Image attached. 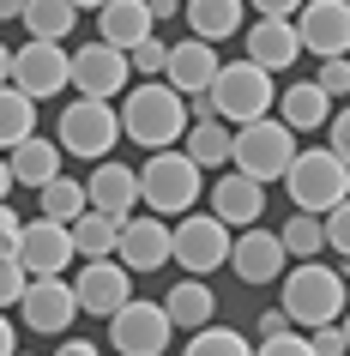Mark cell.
Listing matches in <instances>:
<instances>
[{"label": "cell", "instance_id": "4316f807", "mask_svg": "<svg viewBox=\"0 0 350 356\" xmlns=\"http://www.w3.org/2000/svg\"><path fill=\"white\" fill-rule=\"evenodd\" d=\"M182 151L200 169H223V163H230V121H218V115H193V121L182 127Z\"/></svg>", "mask_w": 350, "mask_h": 356}, {"label": "cell", "instance_id": "c3c4849f", "mask_svg": "<svg viewBox=\"0 0 350 356\" xmlns=\"http://www.w3.org/2000/svg\"><path fill=\"white\" fill-rule=\"evenodd\" d=\"M24 13V0H0V19H19Z\"/></svg>", "mask_w": 350, "mask_h": 356}, {"label": "cell", "instance_id": "6da1fadb", "mask_svg": "<svg viewBox=\"0 0 350 356\" xmlns=\"http://www.w3.org/2000/svg\"><path fill=\"white\" fill-rule=\"evenodd\" d=\"M115 121H121V139H133V145H145V151H164L187 127V97L175 85H164V79H145V85H133L121 97Z\"/></svg>", "mask_w": 350, "mask_h": 356}, {"label": "cell", "instance_id": "ac0fdd59", "mask_svg": "<svg viewBox=\"0 0 350 356\" xmlns=\"http://www.w3.org/2000/svg\"><path fill=\"white\" fill-rule=\"evenodd\" d=\"M223 60H218V42H205V37H182V42H169V55H164V85H175L182 97L205 91L212 85V73H218Z\"/></svg>", "mask_w": 350, "mask_h": 356}, {"label": "cell", "instance_id": "7bdbcfd3", "mask_svg": "<svg viewBox=\"0 0 350 356\" xmlns=\"http://www.w3.org/2000/svg\"><path fill=\"white\" fill-rule=\"evenodd\" d=\"M296 6H302V0H254V13H260V19H290Z\"/></svg>", "mask_w": 350, "mask_h": 356}, {"label": "cell", "instance_id": "603a6c76", "mask_svg": "<svg viewBox=\"0 0 350 356\" xmlns=\"http://www.w3.org/2000/svg\"><path fill=\"white\" fill-rule=\"evenodd\" d=\"M6 169H13V188H42L49 175H61V145H55V139H37V133H24L19 145L6 151Z\"/></svg>", "mask_w": 350, "mask_h": 356}, {"label": "cell", "instance_id": "8fae6325", "mask_svg": "<svg viewBox=\"0 0 350 356\" xmlns=\"http://www.w3.org/2000/svg\"><path fill=\"white\" fill-rule=\"evenodd\" d=\"M127 49H115V42H85V49H73L67 55V85H73L79 97H103V103H115V91L127 85Z\"/></svg>", "mask_w": 350, "mask_h": 356}, {"label": "cell", "instance_id": "d590c367", "mask_svg": "<svg viewBox=\"0 0 350 356\" xmlns=\"http://www.w3.org/2000/svg\"><path fill=\"white\" fill-rule=\"evenodd\" d=\"M308 344H314V356H344L350 350V326L320 320V326H308Z\"/></svg>", "mask_w": 350, "mask_h": 356}, {"label": "cell", "instance_id": "9c48e42d", "mask_svg": "<svg viewBox=\"0 0 350 356\" xmlns=\"http://www.w3.org/2000/svg\"><path fill=\"white\" fill-rule=\"evenodd\" d=\"M109 338H115V356H164V344L175 338V326H169L164 302L127 296V302L109 314Z\"/></svg>", "mask_w": 350, "mask_h": 356}, {"label": "cell", "instance_id": "7dc6e473", "mask_svg": "<svg viewBox=\"0 0 350 356\" xmlns=\"http://www.w3.org/2000/svg\"><path fill=\"white\" fill-rule=\"evenodd\" d=\"M13 193V169H6V151H0V200Z\"/></svg>", "mask_w": 350, "mask_h": 356}, {"label": "cell", "instance_id": "30bf717a", "mask_svg": "<svg viewBox=\"0 0 350 356\" xmlns=\"http://www.w3.org/2000/svg\"><path fill=\"white\" fill-rule=\"evenodd\" d=\"M6 85H19L31 103L61 97V91H67V42L31 37L24 49H13V73H6Z\"/></svg>", "mask_w": 350, "mask_h": 356}, {"label": "cell", "instance_id": "74e56055", "mask_svg": "<svg viewBox=\"0 0 350 356\" xmlns=\"http://www.w3.org/2000/svg\"><path fill=\"white\" fill-rule=\"evenodd\" d=\"M24 284H31V272L19 266V254H0V308H13L24 296Z\"/></svg>", "mask_w": 350, "mask_h": 356}, {"label": "cell", "instance_id": "cb8c5ba5", "mask_svg": "<svg viewBox=\"0 0 350 356\" xmlns=\"http://www.w3.org/2000/svg\"><path fill=\"white\" fill-rule=\"evenodd\" d=\"M272 103H278V121H284L290 133H320V121L332 115V97L320 91L314 79H308V85H284Z\"/></svg>", "mask_w": 350, "mask_h": 356}, {"label": "cell", "instance_id": "2e32d148", "mask_svg": "<svg viewBox=\"0 0 350 356\" xmlns=\"http://www.w3.org/2000/svg\"><path fill=\"white\" fill-rule=\"evenodd\" d=\"M115 260L127 266V272H157L169 266V218L145 211V218H121V236H115Z\"/></svg>", "mask_w": 350, "mask_h": 356}, {"label": "cell", "instance_id": "5b68a950", "mask_svg": "<svg viewBox=\"0 0 350 356\" xmlns=\"http://www.w3.org/2000/svg\"><path fill=\"white\" fill-rule=\"evenodd\" d=\"M278 181L290 188L296 211H326V206H338V200H350V169H344V157H332L326 145L296 151Z\"/></svg>", "mask_w": 350, "mask_h": 356}, {"label": "cell", "instance_id": "484cf974", "mask_svg": "<svg viewBox=\"0 0 350 356\" xmlns=\"http://www.w3.org/2000/svg\"><path fill=\"white\" fill-rule=\"evenodd\" d=\"M187 13V31L205 42H223V37H241V19H248V6L241 0H182Z\"/></svg>", "mask_w": 350, "mask_h": 356}, {"label": "cell", "instance_id": "f907efd6", "mask_svg": "<svg viewBox=\"0 0 350 356\" xmlns=\"http://www.w3.org/2000/svg\"><path fill=\"white\" fill-rule=\"evenodd\" d=\"M73 6H79V13H85V6H91V13H97V6H103V0H73Z\"/></svg>", "mask_w": 350, "mask_h": 356}, {"label": "cell", "instance_id": "e0dca14e", "mask_svg": "<svg viewBox=\"0 0 350 356\" xmlns=\"http://www.w3.org/2000/svg\"><path fill=\"white\" fill-rule=\"evenodd\" d=\"M230 272H236L241 284H278V272H284V242H278V229H236V236H230Z\"/></svg>", "mask_w": 350, "mask_h": 356}, {"label": "cell", "instance_id": "d6986e66", "mask_svg": "<svg viewBox=\"0 0 350 356\" xmlns=\"http://www.w3.org/2000/svg\"><path fill=\"white\" fill-rule=\"evenodd\" d=\"M212 218H223L230 229H248V224H260V218H266V181L241 175V169L218 175V181H212Z\"/></svg>", "mask_w": 350, "mask_h": 356}, {"label": "cell", "instance_id": "836d02e7", "mask_svg": "<svg viewBox=\"0 0 350 356\" xmlns=\"http://www.w3.org/2000/svg\"><path fill=\"white\" fill-rule=\"evenodd\" d=\"M320 242H326L332 254H338V260L350 254V200H338V206H326V211H320Z\"/></svg>", "mask_w": 350, "mask_h": 356}, {"label": "cell", "instance_id": "8d00e7d4", "mask_svg": "<svg viewBox=\"0 0 350 356\" xmlns=\"http://www.w3.org/2000/svg\"><path fill=\"white\" fill-rule=\"evenodd\" d=\"M314 85L338 103V97L350 91V60H344V55H326V60H320V73H314Z\"/></svg>", "mask_w": 350, "mask_h": 356}, {"label": "cell", "instance_id": "d4e9b609", "mask_svg": "<svg viewBox=\"0 0 350 356\" xmlns=\"http://www.w3.org/2000/svg\"><path fill=\"white\" fill-rule=\"evenodd\" d=\"M164 314L169 326H205V320H218V296H212V284L205 278H175L169 284V296H164Z\"/></svg>", "mask_w": 350, "mask_h": 356}, {"label": "cell", "instance_id": "ab89813d", "mask_svg": "<svg viewBox=\"0 0 350 356\" xmlns=\"http://www.w3.org/2000/svg\"><path fill=\"white\" fill-rule=\"evenodd\" d=\"M320 133H326V151H332V157H344V151H350V115L332 109L326 121H320Z\"/></svg>", "mask_w": 350, "mask_h": 356}, {"label": "cell", "instance_id": "60d3db41", "mask_svg": "<svg viewBox=\"0 0 350 356\" xmlns=\"http://www.w3.org/2000/svg\"><path fill=\"white\" fill-rule=\"evenodd\" d=\"M13 248H19V211L0 200V254H13Z\"/></svg>", "mask_w": 350, "mask_h": 356}, {"label": "cell", "instance_id": "ba28073f", "mask_svg": "<svg viewBox=\"0 0 350 356\" xmlns=\"http://www.w3.org/2000/svg\"><path fill=\"white\" fill-rule=\"evenodd\" d=\"M115 139H121L115 103H103V97H73V103L61 109V139H55V145L67 151V157L97 163V157H109V151H115Z\"/></svg>", "mask_w": 350, "mask_h": 356}, {"label": "cell", "instance_id": "83f0119b", "mask_svg": "<svg viewBox=\"0 0 350 356\" xmlns=\"http://www.w3.org/2000/svg\"><path fill=\"white\" fill-rule=\"evenodd\" d=\"M67 236H73V260H103V254H115V236H121V218H109V211H79L73 224H67Z\"/></svg>", "mask_w": 350, "mask_h": 356}, {"label": "cell", "instance_id": "4fadbf2b", "mask_svg": "<svg viewBox=\"0 0 350 356\" xmlns=\"http://www.w3.org/2000/svg\"><path fill=\"white\" fill-rule=\"evenodd\" d=\"M290 24H296V42L308 55H320V60L350 49V6L344 0H302L290 13Z\"/></svg>", "mask_w": 350, "mask_h": 356}, {"label": "cell", "instance_id": "9a60e30c", "mask_svg": "<svg viewBox=\"0 0 350 356\" xmlns=\"http://www.w3.org/2000/svg\"><path fill=\"white\" fill-rule=\"evenodd\" d=\"M19 314H24V326H31V332L61 338V332L79 320L73 284L61 278V272H55V278H31V284H24V296H19Z\"/></svg>", "mask_w": 350, "mask_h": 356}, {"label": "cell", "instance_id": "f1b7e54d", "mask_svg": "<svg viewBox=\"0 0 350 356\" xmlns=\"http://www.w3.org/2000/svg\"><path fill=\"white\" fill-rule=\"evenodd\" d=\"M24 31L31 37H49V42H61V37H73V24H79V6L73 0H24Z\"/></svg>", "mask_w": 350, "mask_h": 356}, {"label": "cell", "instance_id": "ee69618b", "mask_svg": "<svg viewBox=\"0 0 350 356\" xmlns=\"http://www.w3.org/2000/svg\"><path fill=\"white\" fill-rule=\"evenodd\" d=\"M55 356H103V350H97L91 338H61V344H55Z\"/></svg>", "mask_w": 350, "mask_h": 356}, {"label": "cell", "instance_id": "1f68e13d", "mask_svg": "<svg viewBox=\"0 0 350 356\" xmlns=\"http://www.w3.org/2000/svg\"><path fill=\"white\" fill-rule=\"evenodd\" d=\"M42 200V218H55V224H73L79 211H85V181H61V175H49L37 188Z\"/></svg>", "mask_w": 350, "mask_h": 356}, {"label": "cell", "instance_id": "7402d4cb", "mask_svg": "<svg viewBox=\"0 0 350 356\" xmlns=\"http://www.w3.org/2000/svg\"><path fill=\"white\" fill-rule=\"evenodd\" d=\"M157 31V19H151L145 0H103L97 6V37L115 42V49H133L139 37H151Z\"/></svg>", "mask_w": 350, "mask_h": 356}, {"label": "cell", "instance_id": "7c38bea8", "mask_svg": "<svg viewBox=\"0 0 350 356\" xmlns=\"http://www.w3.org/2000/svg\"><path fill=\"white\" fill-rule=\"evenodd\" d=\"M127 296H133V272L115 260V254H103V260H85V266H79V278H73V302H79V314L109 320Z\"/></svg>", "mask_w": 350, "mask_h": 356}, {"label": "cell", "instance_id": "f546056e", "mask_svg": "<svg viewBox=\"0 0 350 356\" xmlns=\"http://www.w3.org/2000/svg\"><path fill=\"white\" fill-rule=\"evenodd\" d=\"M24 133H37V103L19 85H0V151H13Z\"/></svg>", "mask_w": 350, "mask_h": 356}, {"label": "cell", "instance_id": "e575fe53", "mask_svg": "<svg viewBox=\"0 0 350 356\" xmlns=\"http://www.w3.org/2000/svg\"><path fill=\"white\" fill-rule=\"evenodd\" d=\"M164 55H169V49H164L157 37H139V42L127 49V73H133V79H157V73H164Z\"/></svg>", "mask_w": 350, "mask_h": 356}, {"label": "cell", "instance_id": "f35d334b", "mask_svg": "<svg viewBox=\"0 0 350 356\" xmlns=\"http://www.w3.org/2000/svg\"><path fill=\"white\" fill-rule=\"evenodd\" d=\"M254 356H314V344H308V332H272V338H260V350Z\"/></svg>", "mask_w": 350, "mask_h": 356}, {"label": "cell", "instance_id": "5bb4252c", "mask_svg": "<svg viewBox=\"0 0 350 356\" xmlns=\"http://www.w3.org/2000/svg\"><path fill=\"white\" fill-rule=\"evenodd\" d=\"M19 266L31 272V278H55V272H67L73 266V236H67V224H55V218H31V224H19Z\"/></svg>", "mask_w": 350, "mask_h": 356}, {"label": "cell", "instance_id": "4dcf8cb0", "mask_svg": "<svg viewBox=\"0 0 350 356\" xmlns=\"http://www.w3.org/2000/svg\"><path fill=\"white\" fill-rule=\"evenodd\" d=\"M182 356H254V344L236 332V326H193V338H187V350Z\"/></svg>", "mask_w": 350, "mask_h": 356}, {"label": "cell", "instance_id": "ffe728a7", "mask_svg": "<svg viewBox=\"0 0 350 356\" xmlns=\"http://www.w3.org/2000/svg\"><path fill=\"white\" fill-rule=\"evenodd\" d=\"M85 206L91 211H109V218H127L139 206V175L115 157H97V169L85 175Z\"/></svg>", "mask_w": 350, "mask_h": 356}, {"label": "cell", "instance_id": "b9f144b4", "mask_svg": "<svg viewBox=\"0 0 350 356\" xmlns=\"http://www.w3.org/2000/svg\"><path fill=\"white\" fill-rule=\"evenodd\" d=\"M254 326H260V338H272V332H290V314H284V308H266V314H260Z\"/></svg>", "mask_w": 350, "mask_h": 356}, {"label": "cell", "instance_id": "3957f363", "mask_svg": "<svg viewBox=\"0 0 350 356\" xmlns=\"http://www.w3.org/2000/svg\"><path fill=\"white\" fill-rule=\"evenodd\" d=\"M278 290H284L278 308L290 314V326H320V320L344 314V272H338V266L296 260L290 272H278Z\"/></svg>", "mask_w": 350, "mask_h": 356}, {"label": "cell", "instance_id": "bcb514c9", "mask_svg": "<svg viewBox=\"0 0 350 356\" xmlns=\"http://www.w3.org/2000/svg\"><path fill=\"white\" fill-rule=\"evenodd\" d=\"M145 6H151V19H169V13H175L182 0H145Z\"/></svg>", "mask_w": 350, "mask_h": 356}, {"label": "cell", "instance_id": "277c9868", "mask_svg": "<svg viewBox=\"0 0 350 356\" xmlns=\"http://www.w3.org/2000/svg\"><path fill=\"white\" fill-rule=\"evenodd\" d=\"M272 97H278L272 73H266V67H254V60H230V67H218V73H212V85H205L212 115H218V121H230V127L272 115Z\"/></svg>", "mask_w": 350, "mask_h": 356}, {"label": "cell", "instance_id": "816d5d0a", "mask_svg": "<svg viewBox=\"0 0 350 356\" xmlns=\"http://www.w3.org/2000/svg\"><path fill=\"white\" fill-rule=\"evenodd\" d=\"M13 356H24V350H13Z\"/></svg>", "mask_w": 350, "mask_h": 356}, {"label": "cell", "instance_id": "52a82bcc", "mask_svg": "<svg viewBox=\"0 0 350 356\" xmlns=\"http://www.w3.org/2000/svg\"><path fill=\"white\" fill-rule=\"evenodd\" d=\"M230 236L236 229L223 218H212V211H182V218H169V260L187 278H205V272H218L230 260Z\"/></svg>", "mask_w": 350, "mask_h": 356}, {"label": "cell", "instance_id": "d6a6232c", "mask_svg": "<svg viewBox=\"0 0 350 356\" xmlns=\"http://www.w3.org/2000/svg\"><path fill=\"white\" fill-rule=\"evenodd\" d=\"M278 242H284V260H314L320 254V211H296L290 224L278 229Z\"/></svg>", "mask_w": 350, "mask_h": 356}, {"label": "cell", "instance_id": "f6af8a7d", "mask_svg": "<svg viewBox=\"0 0 350 356\" xmlns=\"http://www.w3.org/2000/svg\"><path fill=\"white\" fill-rule=\"evenodd\" d=\"M19 350V332H13V320H6V308H0V356Z\"/></svg>", "mask_w": 350, "mask_h": 356}, {"label": "cell", "instance_id": "8992f818", "mask_svg": "<svg viewBox=\"0 0 350 356\" xmlns=\"http://www.w3.org/2000/svg\"><path fill=\"white\" fill-rule=\"evenodd\" d=\"M296 157V133L278 121V115H260V121H241L230 127V163L254 181H278L284 163Z\"/></svg>", "mask_w": 350, "mask_h": 356}, {"label": "cell", "instance_id": "44dd1931", "mask_svg": "<svg viewBox=\"0 0 350 356\" xmlns=\"http://www.w3.org/2000/svg\"><path fill=\"white\" fill-rule=\"evenodd\" d=\"M241 42H248V60L266 67V73H284V67L302 60V42H296V24L290 19H254Z\"/></svg>", "mask_w": 350, "mask_h": 356}, {"label": "cell", "instance_id": "7a4b0ae2", "mask_svg": "<svg viewBox=\"0 0 350 356\" xmlns=\"http://www.w3.org/2000/svg\"><path fill=\"white\" fill-rule=\"evenodd\" d=\"M133 175H139V206L157 211V218H182V211L200 206V193H205V169L175 145L151 151L145 169H133Z\"/></svg>", "mask_w": 350, "mask_h": 356}, {"label": "cell", "instance_id": "681fc988", "mask_svg": "<svg viewBox=\"0 0 350 356\" xmlns=\"http://www.w3.org/2000/svg\"><path fill=\"white\" fill-rule=\"evenodd\" d=\"M6 73H13V49L0 42V85H6Z\"/></svg>", "mask_w": 350, "mask_h": 356}]
</instances>
